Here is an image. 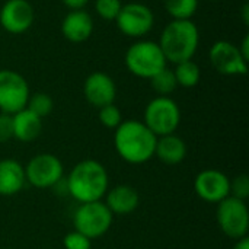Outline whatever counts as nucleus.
I'll list each match as a JSON object with an SVG mask.
<instances>
[{"mask_svg": "<svg viewBox=\"0 0 249 249\" xmlns=\"http://www.w3.org/2000/svg\"><path fill=\"white\" fill-rule=\"evenodd\" d=\"M61 32L70 42H85L93 32V19L85 10H70L61 22Z\"/></svg>", "mask_w": 249, "mask_h": 249, "instance_id": "15", "label": "nucleus"}, {"mask_svg": "<svg viewBox=\"0 0 249 249\" xmlns=\"http://www.w3.org/2000/svg\"><path fill=\"white\" fill-rule=\"evenodd\" d=\"M233 249H249V238L248 236L238 239V241H236V244L233 245Z\"/></svg>", "mask_w": 249, "mask_h": 249, "instance_id": "31", "label": "nucleus"}, {"mask_svg": "<svg viewBox=\"0 0 249 249\" xmlns=\"http://www.w3.org/2000/svg\"><path fill=\"white\" fill-rule=\"evenodd\" d=\"M99 121L104 127L107 128H117L121 123H123V114L120 111V108L115 104H109L105 105L102 108H99Z\"/></svg>", "mask_w": 249, "mask_h": 249, "instance_id": "24", "label": "nucleus"}, {"mask_svg": "<svg viewBox=\"0 0 249 249\" xmlns=\"http://www.w3.org/2000/svg\"><path fill=\"white\" fill-rule=\"evenodd\" d=\"M174 74H175L178 86H182V88H194L200 83V79H201L200 66L193 60H185V61L175 64Z\"/></svg>", "mask_w": 249, "mask_h": 249, "instance_id": "20", "label": "nucleus"}, {"mask_svg": "<svg viewBox=\"0 0 249 249\" xmlns=\"http://www.w3.org/2000/svg\"><path fill=\"white\" fill-rule=\"evenodd\" d=\"M118 29L130 38H142L147 35L155 25V15L152 9L139 1L123 4L115 18Z\"/></svg>", "mask_w": 249, "mask_h": 249, "instance_id": "10", "label": "nucleus"}, {"mask_svg": "<svg viewBox=\"0 0 249 249\" xmlns=\"http://www.w3.org/2000/svg\"><path fill=\"white\" fill-rule=\"evenodd\" d=\"M163 3L172 19L178 20L191 19L198 9V0H163Z\"/></svg>", "mask_w": 249, "mask_h": 249, "instance_id": "21", "label": "nucleus"}, {"mask_svg": "<svg viewBox=\"0 0 249 249\" xmlns=\"http://www.w3.org/2000/svg\"><path fill=\"white\" fill-rule=\"evenodd\" d=\"M63 245L66 249H90L92 241L77 231L69 232L63 238Z\"/></svg>", "mask_w": 249, "mask_h": 249, "instance_id": "27", "label": "nucleus"}, {"mask_svg": "<svg viewBox=\"0 0 249 249\" xmlns=\"http://www.w3.org/2000/svg\"><path fill=\"white\" fill-rule=\"evenodd\" d=\"M150 80L152 89L159 95V96H169L178 86L174 70H169L168 67H165L163 70H160L159 73H156Z\"/></svg>", "mask_w": 249, "mask_h": 249, "instance_id": "22", "label": "nucleus"}, {"mask_svg": "<svg viewBox=\"0 0 249 249\" xmlns=\"http://www.w3.org/2000/svg\"><path fill=\"white\" fill-rule=\"evenodd\" d=\"M26 108L31 112H34L36 117L44 118V117L51 114V111L54 108V102H53V98L50 95H47L44 92H38V93H34L29 96Z\"/></svg>", "mask_w": 249, "mask_h": 249, "instance_id": "23", "label": "nucleus"}, {"mask_svg": "<svg viewBox=\"0 0 249 249\" xmlns=\"http://www.w3.org/2000/svg\"><path fill=\"white\" fill-rule=\"evenodd\" d=\"M121 7V0H95V10L105 20H115Z\"/></svg>", "mask_w": 249, "mask_h": 249, "instance_id": "25", "label": "nucleus"}, {"mask_svg": "<svg viewBox=\"0 0 249 249\" xmlns=\"http://www.w3.org/2000/svg\"><path fill=\"white\" fill-rule=\"evenodd\" d=\"M216 219L220 231L228 238L238 241L248 236L249 210L245 201L229 196L217 203Z\"/></svg>", "mask_w": 249, "mask_h": 249, "instance_id": "7", "label": "nucleus"}, {"mask_svg": "<svg viewBox=\"0 0 249 249\" xmlns=\"http://www.w3.org/2000/svg\"><path fill=\"white\" fill-rule=\"evenodd\" d=\"M196 194L206 203L217 204L231 196V179L217 169H204L194 179Z\"/></svg>", "mask_w": 249, "mask_h": 249, "instance_id": "12", "label": "nucleus"}, {"mask_svg": "<svg viewBox=\"0 0 249 249\" xmlns=\"http://www.w3.org/2000/svg\"><path fill=\"white\" fill-rule=\"evenodd\" d=\"M26 177L25 168L15 159L0 160V196L10 197L22 191Z\"/></svg>", "mask_w": 249, "mask_h": 249, "instance_id": "17", "label": "nucleus"}, {"mask_svg": "<svg viewBox=\"0 0 249 249\" xmlns=\"http://www.w3.org/2000/svg\"><path fill=\"white\" fill-rule=\"evenodd\" d=\"M83 93L86 101L99 109L105 105L114 104L117 96V86L109 74L95 71L86 77L83 83Z\"/></svg>", "mask_w": 249, "mask_h": 249, "instance_id": "14", "label": "nucleus"}, {"mask_svg": "<svg viewBox=\"0 0 249 249\" xmlns=\"http://www.w3.org/2000/svg\"><path fill=\"white\" fill-rule=\"evenodd\" d=\"M200 42V32L197 25L191 20L172 19L162 31L159 47L166 58L174 64L185 60H193Z\"/></svg>", "mask_w": 249, "mask_h": 249, "instance_id": "3", "label": "nucleus"}, {"mask_svg": "<svg viewBox=\"0 0 249 249\" xmlns=\"http://www.w3.org/2000/svg\"><path fill=\"white\" fill-rule=\"evenodd\" d=\"M143 123L156 137L174 134L181 123V109L172 98L156 96L147 104Z\"/></svg>", "mask_w": 249, "mask_h": 249, "instance_id": "6", "label": "nucleus"}, {"mask_svg": "<svg viewBox=\"0 0 249 249\" xmlns=\"http://www.w3.org/2000/svg\"><path fill=\"white\" fill-rule=\"evenodd\" d=\"M158 137L143 121L125 120L114 134V147L118 156L131 165H142L155 158Z\"/></svg>", "mask_w": 249, "mask_h": 249, "instance_id": "1", "label": "nucleus"}, {"mask_svg": "<svg viewBox=\"0 0 249 249\" xmlns=\"http://www.w3.org/2000/svg\"><path fill=\"white\" fill-rule=\"evenodd\" d=\"M13 139L28 143L34 142L42 131V118L36 117L28 108H23L12 115Z\"/></svg>", "mask_w": 249, "mask_h": 249, "instance_id": "18", "label": "nucleus"}, {"mask_svg": "<svg viewBox=\"0 0 249 249\" xmlns=\"http://www.w3.org/2000/svg\"><path fill=\"white\" fill-rule=\"evenodd\" d=\"M209 1H216V0H209Z\"/></svg>", "mask_w": 249, "mask_h": 249, "instance_id": "33", "label": "nucleus"}, {"mask_svg": "<svg viewBox=\"0 0 249 249\" xmlns=\"http://www.w3.org/2000/svg\"><path fill=\"white\" fill-rule=\"evenodd\" d=\"M238 48H239L242 57H244L247 61H249V35H245V36H244V39H242V42H241V45H239Z\"/></svg>", "mask_w": 249, "mask_h": 249, "instance_id": "30", "label": "nucleus"}, {"mask_svg": "<svg viewBox=\"0 0 249 249\" xmlns=\"http://www.w3.org/2000/svg\"><path fill=\"white\" fill-rule=\"evenodd\" d=\"M125 67L142 79H152L166 67V58L158 42L142 39L134 42L125 53Z\"/></svg>", "mask_w": 249, "mask_h": 249, "instance_id": "4", "label": "nucleus"}, {"mask_svg": "<svg viewBox=\"0 0 249 249\" xmlns=\"http://www.w3.org/2000/svg\"><path fill=\"white\" fill-rule=\"evenodd\" d=\"M155 156L166 165H178L187 156V144L175 133L158 137Z\"/></svg>", "mask_w": 249, "mask_h": 249, "instance_id": "19", "label": "nucleus"}, {"mask_svg": "<svg viewBox=\"0 0 249 249\" xmlns=\"http://www.w3.org/2000/svg\"><path fill=\"white\" fill-rule=\"evenodd\" d=\"M105 204L114 216H127L139 207L140 196L137 190L130 185H117L107 191Z\"/></svg>", "mask_w": 249, "mask_h": 249, "instance_id": "16", "label": "nucleus"}, {"mask_svg": "<svg viewBox=\"0 0 249 249\" xmlns=\"http://www.w3.org/2000/svg\"><path fill=\"white\" fill-rule=\"evenodd\" d=\"M23 168L26 182L41 190L55 187L63 179L64 174L63 162L53 153L35 155Z\"/></svg>", "mask_w": 249, "mask_h": 249, "instance_id": "9", "label": "nucleus"}, {"mask_svg": "<svg viewBox=\"0 0 249 249\" xmlns=\"http://www.w3.org/2000/svg\"><path fill=\"white\" fill-rule=\"evenodd\" d=\"M13 139V125H12V115L0 114V144Z\"/></svg>", "mask_w": 249, "mask_h": 249, "instance_id": "28", "label": "nucleus"}, {"mask_svg": "<svg viewBox=\"0 0 249 249\" xmlns=\"http://www.w3.org/2000/svg\"><path fill=\"white\" fill-rule=\"evenodd\" d=\"M131 1H136V0H131Z\"/></svg>", "mask_w": 249, "mask_h": 249, "instance_id": "34", "label": "nucleus"}, {"mask_svg": "<svg viewBox=\"0 0 249 249\" xmlns=\"http://www.w3.org/2000/svg\"><path fill=\"white\" fill-rule=\"evenodd\" d=\"M31 96L26 79L15 70H0V111L13 115L26 108Z\"/></svg>", "mask_w": 249, "mask_h": 249, "instance_id": "8", "label": "nucleus"}, {"mask_svg": "<svg viewBox=\"0 0 249 249\" xmlns=\"http://www.w3.org/2000/svg\"><path fill=\"white\" fill-rule=\"evenodd\" d=\"M34 19V7L28 0H7L0 9V25L10 34L26 32Z\"/></svg>", "mask_w": 249, "mask_h": 249, "instance_id": "13", "label": "nucleus"}, {"mask_svg": "<svg viewBox=\"0 0 249 249\" xmlns=\"http://www.w3.org/2000/svg\"><path fill=\"white\" fill-rule=\"evenodd\" d=\"M70 10H83L89 0H61Z\"/></svg>", "mask_w": 249, "mask_h": 249, "instance_id": "29", "label": "nucleus"}, {"mask_svg": "<svg viewBox=\"0 0 249 249\" xmlns=\"http://www.w3.org/2000/svg\"><path fill=\"white\" fill-rule=\"evenodd\" d=\"M209 58L216 71L225 76H244L248 73V61L242 57L238 45L229 41H217L209 51Z\"/></svg>", "mask_w": 249, "mask_h": 249, "instance_id": "11", "label": "nucleus"}, {"mask_svg": "<svg viewBox=\"0 0 249 249\" xmlns=\"http://www.w3.org/2000/svg\"><path fill=\"white\" fill-rule=\"evenodd\" d=\"M114 214L105 203L92 201L82 203L73 214L74 231L83 233L90 241L104 236L112 226Z\"/></svg>", "mask_w": 249, "mask_h": 249, "instance_id": "5", "label": "nucleus"}, {"mask_svg": "<svg viewBox=\"0 0 249 249\" xmlns=\"http://www.w3.org/2000/svg\"><path fill=\"white\" fill-rule=\"evenodd\" d=\"M242 19H244V23H245V25H248L249 23V4L248 3H245V4L242 6Z\"/></svg>", "mask_w": 249, "mask_h": 249, "instance_id": "32", "label": "nucleus"}, {"mask_svg": "<svg viewBox=\"0 0 249 249\" xmlns=\"http://www.w3.org/2000/svg\"><path fill=\"white\" fill-rule=\"evenodd\" d=\"M231 197L247 201L249 197V177L247 174L236 175L231 179Z\"/></svg>", "mask_w": 249, "mask_h": 249, "instance_id": "26", "label": "nucleus"}, {"mask_svg": "<svg viewBox=\"0 0 249 249\" xmlns=\"http://www.w3.org/2000/svg\"><path fill=\"white\" fill-rule=\"evenodd\" d=\"M66 190L80 204L99 201L109 190L108 171L101 162L85 159L70 171L66 179Z\"/></svg>", "mask_w": 249, "mask_h": 249, "instance_id": "2", "label": "nucleus"}]
</instances>
